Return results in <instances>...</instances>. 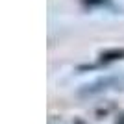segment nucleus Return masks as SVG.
I'll list each match as a JSON object with an SVG mask.
<instances>
[{"instance_id": "obj_3", "label": "nucleus", "mask_w": 124, "mask_h": 124, "mask_svg": "<svg viewBox=\"0 0 124 124\" xmlns=\"http://www.w3.org/2000/svg\"><path fill=\"white\" fill-rule=\"evenodd\" d=\"M117 124H119V122H117ZM120 124H124V119H120Z\"/></svg>"}, {"instance_id": "obj_2", "label": "nucleus", "mask_w": 124, "mask_h": 124, "mask_svg": "<svg viewBox=\"0 0 124 124\" xmlns=\"http://www.w3.org/2000/svg\"><path fill=\"white\" fill-rule=\"evenodd\" d=\"M108 0H83V4H89V6H102Z\"/></svg>"}, {"instance_id": "obj_1", "label": "nucleus", "mask_w": 124, "mask_h": 124, "mask_svg": "<svg viewBox=\"0 0 124 124\" xmlns=\"http://www.w3.org/2000/svg\"><path fill=\"white\" fill-rule=\"evenodd\" d=\"M117 59H124V48L102 52V61H117Z\"/></svg>"}]
</instances>
